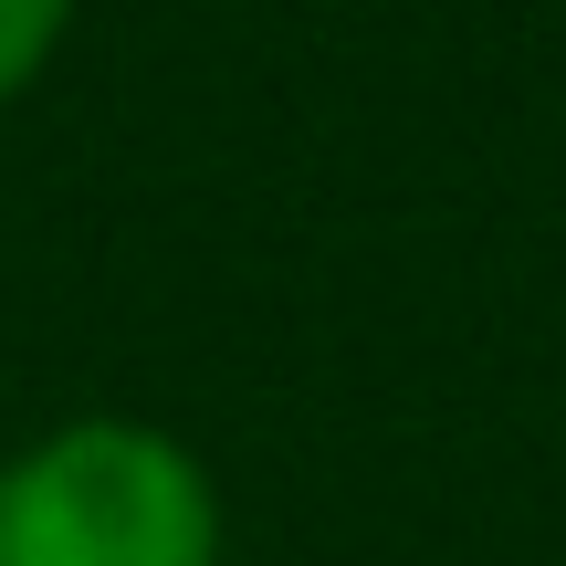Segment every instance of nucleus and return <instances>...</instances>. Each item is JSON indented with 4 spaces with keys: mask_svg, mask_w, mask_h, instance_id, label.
Returning <instances> with one entry per match:
<instances>
[{
    "mask_svg": "<svg viewBox=\"0 0 566 566\" xmlns=\"http://www.w3.org/2000/svg\"><path fill=\"white\" fill-rule=\"evenodd\" d=\"M231 514L210 462L158 420L84 409L0 462V566H221Z\"/></svg>",
    "mask_w": 566,
    "mask_h": 566,
    "instance_id": "1",
    "label": "nucleus"
},
{
    "mask_svg": "<svg viewBox=\"0 0 566 566\" xmlns=\"http://www.w3.org/2000/svg\"><path fill=\"white\" fill-rule=\"evenodd\" d=\"M63 32H74V0H0V105H21L53 74Z\"/></svg>",
    "mask_w": 566,
    "mask_h": 566,
    "instance_id": "2",
    "label": "nucleus"
}]
</instances>
